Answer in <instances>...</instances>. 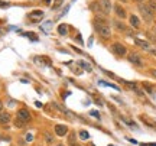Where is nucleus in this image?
Wrapping results in <instances>:
<instances>
[{"instance_id":"13","label":"nucleus","mask_w":156,"mask_h":146,"mask_svg":"<svg viewBox=\"0 0 156 146\" xmlns=\"http://www.w3.org/2000/svg\"><path fill=\"white\" fill-rule=\"evenodd\" d=\"M68 32V26L65 25V23H61L59 26H58V34L59 35H67Z\"/></svg>"},{"instance_id":"24","label":"nucleus","mask_w":156,"mask_h":146,"mask_svg":"<svg viewBox=\"0 0 156 146\" xmlns=\"http://www.w3.org/2000/svg\"><path fill=\"white\" fill-rule=\"evenodd\" d=\"M142 146H156V143H143Z\"/></svg>"},{"instance_id":"8","label":"nucleus","mask_w":156,"mask_h":146,"mask_svg":"<svg viewBox=\"0 0 156 146\" xmlns=\"http://www.w3.org/2000/svg\"><path fill=\"white\" fill-rule=\"evenodd\" d=\"M129 61L132 62V64H136V65H142V59H140V56L137 54H129Z\"/></svg>"},{"instance_id":"22","label":"nucleus","mask_w":156,"mask_h":146,"mask_svg":"<svg viewBox=\"0 0 156 146\" xmlns=\"http://www.w3.org/2000/svg\"><path fill=\"white\" fill-rule=\"evenodd\" d=\"M151 74L156 78V68H152V69H151Z\"/></svg>"},{"instance_id":"6","label":"nucleus","mask_w":156,"mask_h":146,"mask_svg":"<svg viewBox=\"0 0 156 146\" xmlns=\"http://www.w3.org/2000/svg\"><path fill=\"white\" fill-rule=\"evenodd\" d=\"M55 133L58 136H65L68 133V127L64 124H56L55 126Z\"/></svg>"},{"instance_id":"26","label":"nucleus","mask_w":156,"mask_h":146,"mask_svg":"<svg viewBox=\"0 0 156 146\" xmlns=\"http://www.w3.org/2000/svg\"><path fill=\"white\" fill-rule=\"evenodd\" d=\"M2 109H3V104L0 103V113H2Z\"/></svg>"},{"instance_id":"5","label":"nucleus","mask_w":156,"mask_h":146,"mask_svg":"<svg viewBox=\"0 0 156 146\" xmlns=\"http://www.w3.org/2000/svg\"><path fill=\"white\" fill-rule=\"evenodd\" d=\"M98 3H100L101 12H103L104 15H108V13L112 12V2H110V0H98Z\"/></svg>"},{"instance_id":"20","label":"nucleus","mask_w":156,"mask_h":146,"mask_svg":"<svg viewBox=\"0 0 156 146\" xmlns=\"http://www.w3.org/2000/svg\"><path fill=\"white\" fill-rule=\"evenodd\" d=\"M45 137H46V142H48V143H52V141H54V139H52V136H51L48 132H45Z\"/></svg>"},{"instance_id":"4","label":"nucleus","mask_w":156,"mask_h":146,"mask_svg":"<svg viewBox=\"0 0 156 146\" xmlns=\"http://www.w3.org/2000/svg\"><path fill=\"white\" fill-rule=\"evenodd\" d=\"M17 120H20L22 123H28L29 120H30V113H29L26 109L17 110Z\"/></svg>"},{"instance_id":"11","label":"nucleus","mask_w":156,"mask_h":146,"mask_svg":"<svg viewBox=\"0 0 156 146\" xmlns=\"http://www.w3.org/2000/svg\"><path fill=\"white\" fill-rule=\"evenodd\" d=\"M10 114L9 113H5V112H2L0 113V124H6V123H9L10 122Z\"/></svg>"},{"instance_id":"19","label":"nucleus","mask_w":156,"mask_h":146,"mask_svg":"<svg viewBox=\"0 0 156 146\" xmlns=\"http://www.w3.org/2000/svg\"><path fill=\"white\" fill-rule=\"evenodd\" d=\"M78 64H80V65H81V67H83L84 69H85V71H91V65H88L87 62H84V61H80V62H78Z\"/></svg>"},{"instance_id":"29","label":"nucleus","mask_w":156,"mask_h":146,"mask_svg":"<svg viewBox=\"0 0 156 146\" xmlns=\"http://www.w3.org/2000/svg\"><path fill=\"white\" fill-rule=\"evenodd\" d=\"M93 146H94V145H93Z\"/></svg>"},{"instance_id":"1","label":"nucleus","mask_w":156,"mask_h":146,"mask_svg":"<svg viewBox=\"0 0 156 146\" xmlns=\"http://www.w3.org/2000/svg\"><path fill=\"white\" fill-rule=\"evenodd\" d=\"M94 29L97 30V34L101 35L103 38H110V35H112L110 26L107 25L106 20H103L100 17H95L94 19Z\"/></svg>"},{"instance_id":"9","label":"nucleus","mask_w":156,"mask_h":146,"mask_svg":"<svg viewBox=\"0 0 156 146\" xmlns=\"http://www.w3.org/2000/svg\"><path fill=\"white\" fill-rule=\"evenodd\" d=\"M114 10H116V15H117L119 17H120V19H124V17L127 16L126 10H124V9H123V7H122L120 5H116V6H114Z\"/></svg>"},{"instance_id":"10","label":"nucleus","mask_w":156,"mask_h":146,"mask_svg":"<svg viewBox=\"0 0 156 146\" xmlns=\"http://www.w3.org/2000/svg\"><path fill=\"white\" fill-rule=\"evenodd\" d=\"M134 44L137 46H140L142 49H146V51H149L151 49V44L149 42H146V41H142V39H134Z\"/></svg>"},{"instance_id":"15","label":"nucleus","mask_w":156,"mask_h":146,"mask_svg":"<svg viewBox=\"0 0 156 146\" xmlns=\"http://www.w3.org/2000/svg\"><path fill=\"white\" fill-rule=\"evenodd\" d=\"M55 107H56V109H59L61 112H64V113H65V114H68V116H74V114H73V113H71V112H69L68 109H65V107H64V106H61V104H55Z\"/></svg>"},{"instance_id":"17","label":"nucleus","mask_w":156,"mask_h":146,"mask_svg":"<svg viewBox=\"0 0 156 146\" xmlns=\"http://www.w3.org/2000/svg\"><path fill=\"white\" fill-rule=\"evenodd\" d=\"M80 137H81L83 141H87V139H90L88 132H85V130H81V132H80Z\"/></svg>"},{"instance_id":"25","label":"nucleus","mask_w":156,"mask_h":146,"mask_svg":"<svg viewBox=\"0 0 156 146\" xmlns=\"http://www.w3.org/2000/svg\"><path fill=\"white\" fill-rule=\"evenodd\" d=\"M26 141H32V135H28V136H26Z\"/></svg>"},{"instance_id":"2","label":"nucleus","mask_w":156,"mask_h":146,"mask_svg":"<svg viewBox=\"0 0 156 146\" xmlns=\"http://www.w3.org/2000/svg\"><path fill=\"white\" fill-rule=\"evenodd\" d=\"M139 10L142 17L145 19L146 22H152L153 20V13L151 12V9L147 7V5H139Z\"/></svg>"},{"instance_id":"7","label":"nucleus","mask_w":156,"mask_h":146,"mask_svg":"<svg viewBox=\"0 0 156 146\" xmlns=\"http://www.w3.org/2000/svg\"><path fill=\"white\" fill-rule=\"evenodd\" d=\"M130 26L132 28H134V29H139L140 28V19L136 15H130Z\"/></svg>"},{"instance_id":"23","label":"nucleus","mask_w":156,"mask_h":146,"mask_svg":"<svg viewBox=\"0 0 156 146\" xmlns=\"http://www.w3.org/2000/svg\"><path fill=\"white\" fill-rule=\"evenodd\" d=\"M91 114H93L94 117H97V119L100 117V114H98V113H97V112H91Z\"/></svg>"},{"instance_id":"28","label":"nucleus","mask_w":156,"mask_h":146,"mask_svg":"<svg viewBox=\"0 0 156 146\" xmlns=\"http://www.w3.org/2000/svg\"><path fill=\"white\" fill-rule=\"evenodd\" d=\"M136 2H142V0H136Z\"/></svg>"},{"instance_id":"12","label":"nucleus","mask_w":156,"mask_h":146,"mask_svg":"<svg viewBox=\"0 0 156 146\" xmlns=\"http://www.w3.org/2000/svg\"><path fill=\"white\" fill-rule=\"evenodd\" d=\"M114 28H116L117 30H120V32H127V26L123 22H120V20H116V22H114Z\"/></svg>"},{"instance_id":"18","label":"nucleus","mask_w":156,"mask_h":146,"mask_svg":"<svg viewBox=\"0 0 156 146\" xmlns=\"http://www.w3.org/2000/svg\"><path fill=\"white\" fill-rule=\"evenodd\" d=\"M143 88H145L149 94H152V93H153V87H152L151 84H147V83H143Z\"/></svg>"},{"instance_id":"27","label":"nucleus","mask_w":156,"mask_h":146,"mask_svg":"<svg viewBox=\"0 0 156 146\" xmlns=\"http://www.w3.org/2000/svg\"><path fill=\"white\" fill-rule=\"evenodd\" d=\"M153 34H155V35H156V26H155V29H153Z\"/></svg>"},{"instance_id":"14","label":"nucleus","mask_w":156,"mask_h":146,"mask_svg":"<svg viewBox=\"0 0 156 146\" xmlns=\"http://www.w3.org/2000/svg\"><path fill=\"white\" fill-rule=\"evenodd\" d=\"M147 7L151 9L152 13H156V0H149L147 2Z\"/></svg>"},{"instance_id":"3","label":"nucleus","mask_w":156,"mask_h":146,"mask_svg":"<svg viewBox=\"0 0 156 146\" xmlns=\"http://www.w3.org/2000/svg\"><path fill=\"white\" fill-rule=\"evenodd\" d=\"M112 49H113V52H114L116 55H119V56H124L126 54H127V49H126V46L122 45V44H119V42L113 44V45H112Z\"/></svg>"},{"instance_id":"16","label":"nucleus","mask_w":156,"mask_h":146,"mask_svg":"<svg viewBox=\"0 0 156 146\" xmlns=\"http://www.w3.org/2000/svg\"><path fill=\"white\" fill-rule=\"evenodd\" d=\"M42 16H44V12H41V10H35L30 15V17H34V19H39V17H42Z\"/></svg>"},{"instance_id":"21","label":"nucleus","mask_w":156,"mask_h":146,"mask_svg":"<svg viewBox=\"0 0 156 146\" xmlns=\"http://www.w3.org/2000/svg\"><path fill=\"white\" fill-rule=\"evenodd\" d=\"M149 54H152L153 56H156V46H153V48H151V49H149Z\"/></svg>"}]
</instances>
